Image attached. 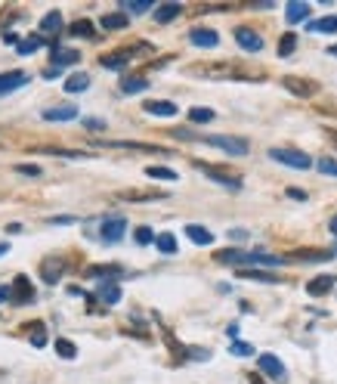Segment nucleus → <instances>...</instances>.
Here are the masks:
<instances>
[{
  "label": "nucleus",
  "instance_id": "1",
  "mask_svg": "<svg viewBox=\"0 0 337 384\" xmlns=\"http://www.w3.org/2000/svg\"><path fill=\"white\" fill-rule=\"evenodd\" d=\"M217 260L220 264H232V266H278L282 264V257L263 255V251H220Z\"/></svg>",
  "mask_w": 337,
  "mask_h": 384
},
{
  "label": "nucleus",
  "instance_id": "2",
  "mask_svg": "<svg viewBox=\"0 0 337 384\" xmlns=\"http://www.w3.org/2000/svg\"><path fill=\"white\" fill-rule=\"evenodd\" d=\"M202 140L207 143V146H217V149H223L226 155H235V158L248 155V149H250L245 136H223V134H214V136H202Z\"/></svg>",
  "mask_w": 337,
  "mask_h": 384
},
{
  "label": "nucleus",
  "instance_id": "3",
  "mask_svg": "<svg viewBox=\"0 0 337 384\" xmlns=\"http://www.w3.org/2000/svg\"><path fill=\"white\" fill-rule=\"evenodd\" d=\"M269 158L272 162H282L288 168H297V171H306L313 164V158L306 152H297V149H269Z\"/></svg>",
  "mask_w": 337,
  "mask_h": 384
},
{
  "label": "nucleus",
  "instance_id": "4",
  "mask_svg": "<svg viewBox=\"0 0 337 384\" xmlns=\"http://www.w3.org/2000/svg\"><path fill=\"white\" fill-rule=\"evenodd\" d=\"M257 366H260V372L269 375L272 381H278V384L288 381V369H285V363L278 357H272V353H260V357H257Z\"/></svg>",
  "mask_w": 337,
  "mask_h": 384
},
{
  "label": "nucleus",
  "instance_id": "5",
  "mask_svg": "<svg viewBox=\"0 0 337 384\" xmlns=\"http://www.w3.org/2000/svg\"><path fill=\"white\" fill-rule=\"evenodd\" d=\"M124 233H127V220H124V217H109V220H103V227H99V239H103L105 245L121 242Z\"/></svg>",
  "mask_w": 337,
  "mask_h": 384
},
{
  "label": "nucleus",
  "instance_id": "6",
  "mask_svg": "<svg viewBox=\"0 0 337 384\" xmlns=\"http://www.w3.org/2000/svg\"><path fill=\"white\" fill-rule=\"evenodd\" d=\"M195 168L202 171V173H207V177L214 180V183H223V186H229V190H239L241 186V180L235 177V173H223L220 168H214V164H204V162H195Z\"/></svg>",
  "mask_w": 337,
  "mask_h": 384
},
{
  "label": "nucleus",
  "instance_id": "7",
  "mask_svg": "<svg viewBox=\"0 0 337 384\" xmlns=\"http://www.w3.org/2000/svg\"><path fill=\"white\" fill-rule=\"evenodd\" d=\"M235 41H239V47L248 50V53H260L263 50V38L254 31V28H245V25L235 28Z\"/></svg>",
  "mask_w": 337,
  "mask_h": 384
},
{
  "label": "nucleus",
  "instance_id": "8",
  "mask_svg": "<svg viewBox=\"0 0 337 384\" xmlns=\"http://www.w3.org/2000/svg\"><path fill=\"white\" fill-rule=\"evenodd\" d=\"M10 288H13V304H31L34 301V285L28 282V276H16Z\"/></svg>",
  "mask_w": 337,
  "mask_h": 384
},
{
  "label": "nucleus",
  "instance_id": "9",
  "mask_svg": "<svg viewBox=\"0 0 337 384\" xmlns=\"http://www.w3.org/2000/svg\"><path fill=\"white\" fill-rule=\"evenodd\" d=\"M62 273H66V260L62 257H47L44 264H40V276H44V282H50V285L59 282Z\"/></svg>",
  "mask_w": 337,
  "mask_h": 384
},
{
  "label": "nucleus",
  "instance_id": "10",
  "mask_svg": "<svg viewBox=\"0 0 337 384\" xmlns=\"http://www.w3.org/2000/svg\"><path fill=\"white\" fill-rule=\"evenodd\" d=\"M149 115H155V118H174L177 112H180V106L170 103V99H152V103L142 106Z\"/></svg>",
  "mask_w": 337,
  "mask_h": 384
},
{
  "label": "nucleus",
  "instance_id": "11",
  "mask_svg": "<svg viewBox=\"0 0 337 384\" xmlns=\"http://www.w3.org/2000/svg\"><path fill=\"white\" fill-rule=\"evenodd\" d=\"M189 41L195 43V47H204V50H214L220 43V34L211 31V28H192L189 31Z\"/></svg>",
  "mask_w": 337,
  "mask_h": 384
},
{
  "label": "nucleus",
  "instance_id": "12",
  "mask_svg": "<svg viewBox=\"0 0 337 384\" xmlns=\"http://www.w3.org/2000/svg\"><path fill=\"white\" fill-rule=\"evenodd\" d=\"M28 84V75L25 71H10V75H0V97H6V93L19 90V87Z\"/></svg>",
  "mask_w": 337,
  "mask_h": 384
},
{
  "label": "nucleus",
  "instance_id": "13",
  "mask_svg": "<svg viewBox=\"0 0 337 384\" xmlns=\"http://www.w3.org/2000/svg\"><path fill=\"white\" fill-rule=\"evenodd\" d=\"M334 288V276H315L306 282V294H313V298H322V294H328Z\"/></svg>",
  "mask_w": 337,
  "mask_h": 384
},
{
  "label": "nucleus",
  "instance_id": "14",
  "mask_svg": "<svg viewBox=\"0 0 337 384\" xmlns=\"http://www.w3.org/2000/svg\"><path fill=\"white\" fill-rule=\"evenodd\" d=\"M77 118V106H53L44 112V121H71Z\"/></svg>",
  "mask_w": 337,
  "mask_h": 384
},
{
  "label": "nucleus",
  "instance_id": "15",
  "mask_svg": "<svg viewBox=\"0 0 337 384\" xmlns=\"http://www.w3.org/2000/svg\"><path fill=\"white\" fill-rule=\"evenodd\" d=\"M127 25H130V16H127L124 10H121V13H105V16H103L105 31H121V28H127Z\"/></svg>",
  "mask_w": 337,
  "mask_h": 384
},
{
  "label": "nucleus",
  "instance_id": "16",
  "mask_svg": "<svg viewBox=\"0 0 337 384\" xmlns=\"http://www.w3.org/2000/svg\"><path fill=\"white\" fill-rule=\"evenodd\" d=\"M50 59H53V69H62V65H75L77 59H81V53H77V50L59 47V50H53V53H50Z\"/></svg>",
  "mask_w": 337,
  "mask_h": 384
},
{
  "label": "nucleus",
  "instance_id": "17",
  "mask_svg": "<svg viewBox=\"0 0 337 384\" xmlns=\"http://www.w3.org/2000/svg\"><path fill=\"white\" fill-rule=\"evenodd\" d=\"M180 13H183V6H180V3H161V6H158V10L152 13V16H155L158 25H167V22H170V19H177Z\"/></svg>",
  "mask_w": 337,
  "mask_h": 384
},
{
  "label": "nucleus",
  "instance_id": "18",
  "mask_svg": "<svg viewBox=\"0 0 337 384\" xmlns=\"http://www.w3.org/2000/svg\"><path fill=\"white\" fill-rule=\"evenodd\" d=\"M130 59H133L130 50H118V53H112V56H103L99 65H103V69H124Z\"/></svg>",
  "mask_w": 337,
  "mask_h": 384
},
{
  "label": "nucleus",
  "instance_id": "19",
  "mask_svg": "<svg viewBox=\"0 0 337 384\" xmlns=\"http://www.w3.org/2000/svg\"><path fill=\"white\" fill-rule=\"evenodd\" d=\"M186 236H189L195 245H214V233L204 227H198V223H189V227H186Z\"/></svg>",
  "mask_w": 337,
  "mask_h": 384
},
{
  "label": "nucleus",
  "instance_id": "20",
  "mask_svg": "<svg viewBox=\"0 0 337 384\" xmlns=\"http://www.w3.org/2000/svg\"><path fill=\"white\" fill-rule=\"evenodd\" d=\"M285 16H288L291 25H294V22L310 19V3H300V0H291V3H288V10H285Z\"/></svg>",
  "mask_w": 337,
  "mask_h": 384
},
{
  "label": "nucleus",
  "instance_id": "21",
  "mask_svg": "<svg viewBox=\"0 0 337 384\" xmlns=\"http://www.w3.org/2000/svg\"><path fill=\"white\" fill-rule=\"evenodd\" d=\"M285 87H288L291 93H297V97H313V93H315V84H310V81H297L294 75L285 78Z\"/></svg>",
  "mask_w": 337,
  "mask_h": 384
},
{
  "label": "nucleus",
  "instance_id": "22",
  "mask_svg": "<svg viewBox=\"0 0 337 384\" xmlns=\"http://www.w3.org/2000/svg\"><path fill=\"white\" fill-rule=\"evenodd\" d=\"M142 90H149V78H140V75L121 78V93H142Z\"/></svg>",
  "mask_w": 337,
  "mask_h": 384
},
{
  "label": "nucleus",
  "instance_id": "23",
  "mask_svg": "<svg viewBox=\"0 0 337 384\" xmlns=\"http://www.w3.org/2000/svg\"><path fill=\"white\" fill-rule=\"evenodd\" d=\"M40 31H44V34H59L62 31V13L59 10L47 13L44 22H40Z\"/></svg>",
  "mask_w": 337,
  "mask_h": 384
},
{
  "label": "nucleus",
  "instance_id": "24",
  "mask_svg": "<svg viewBox=\"0 0 337 384\" xmlns=\"http://www.w3.org/2000/svg\"><path fill=\"white\" fill-rule=\"evenodd\" d=\"M155 248L161 251V255H177V236L174 233H161V236H155Z\"/></svg>",
  "mask_w": 337,
  "mask_h": 384
},
{
  "label": "nucleus",
  "instance_id": "25",
  "mask_svg": "<svg viewBox=\"0 0 337 384\" xmlns=\"http://www.w3.org/2000/svg\"><path fill=\"white\" fill-rule=\"evenodd\" d=\"M310 31H319V34H337V16H325V19L310 22Z\"/></svg>",
  "mask_w": 337,
  "mask_h": 384
},
{
  "label": "nucleus",
  "instance_id": "26",
  "mask_svg": "<svg viewBox=\"0 0 337 384\" xmlns=\"http://www.w3.org/2000/svg\"><path fill=\"white\" fill-rule=\"evenodd\" d=\"M90 87V75H84V71H77V75H71L66 81V90L68 93H84Z\"/></svg>",
  "mask_w": 337,
  "mask_h": 384
},
{
  "label": "nucleus",
  "instance_id": "27",
  "mask_svg": "<svg viewBox=\"0 0 337 384\" xmlns=\"http://www.w3.org/2000/svg\"><path fill=\"white\" fill-rule=\"evenodd\" d=\"M40 47H44V38H40V34H31V38H25V41H19V53H22V56H31L34 53V50H40Z\"/></svg>",
  "mask_w": 337,
  "mask_h": 384
},
{
  "label": "nucleus",
  "instance_id": "28",
  "mask_svg": "<svg viewBox=\"0 0 337 384\" xmlns=\"http://www.w3.org/2000/svg\"><path fill=\"white\" fill-rule=\"evenodd\" d=\"M99 301H105V304H118V301H121V288L114 285V282H105V285L99 288Z\"/></svg>",
  "mask_w": 337,
  "mask_h": 384
},
{
  "label": "nucleus",
  "instance_id": "29",
  "mask_svg": "<svg viewBox=\"0 0 337 384\" xmlns=\"http://www.w3.org/2000/svg\"><path fill=\"white\" fill-rule=\"evenodd\" d=\"M294 47H297V34H294V31L282 34V41H278V56H291Z\"/></svg>",
  "mask_w": 337,
  "mask_h": 384
},
{
  "label": "nucleus",
  "instance_id": "30",
  "mask_svg": "<svg viewBox=\"0 0 337 384\" xmlns=\"http://www.w3.org/2000/svg\"><path fill=\"white\" fill-rule=\"evenodd\" d=\"M68 31H71V34H75V38H93V34H96V31H93V22H87V19L75 22V25H71V28H68Z\"/></svg>",
  "mask_w": 337,
  "mask_h": 384
},
{
  "label": "nucleus",
  "instance_id": "31",
  "mask_svg": "<svg viewBox=\"0 0 337 384\" xmlns=\"http://www.w3.org/2000/svg\"><path fill=\"white\" fill-rule=\"evenodd\" d=\"M31 344L38 347H47V329H44V322H31Z\"/></svg>",
  "mask_w": 337,
  "mask_h": 384
},
{
  "label": "nucleus",
  "instance_id": "32",
  "mask_svg": "<svg viewBox=\"0 0 337 384\" xmlns=\"http://www.w3.org/2000/svg\"><path fill=\"white\" fill-rule=\"evenodd\" d=\"M241 279H254V282H278V276H272L267 270H241Z\"/></svg>",
  "mask_w": 337,
  "mask_h": 384
},
{
  "label": "nucleus",
  "instance_id": "33",
  "mask_svg": "<svg viewBox=\"0 0 337 384\" xmlns=\"http://www.w3.org/2000/svg\"><path fill=\"white\" fill-rule=\"evenodd\" d=\"M146 177H152V180H164V183H174V180H177V171H170V168H149V171H146Z\"/></svg>",
  "mask_w": 337,
  "mask_h": 384
},
{
  "label": "nucleus",
  "instance_id": "34",
  "mask_svg": "<svg viewBox=\"0 0 337 384\" xmlns=\"http://www.w3.org/2000/svg\"><path fill=\"white\" fill-rule=\"evenodd\" d=\"M56 353H59L62 360H75L77 357V347L71 344V341H66V338H59V341H56Z\"/></svg>",
  "mask_w": 337,
  "mask_h": 384
},
{
  "label": "nucleus",
  "instance_id": "35",
  "mask_svg": "<svg viewBox=\"0 0 337 384\" xmlns=\"http://www.w3.org/2000/svg\"><path fill=\"white\" fill-rule=\"evenodd\" d=\"M152 10V0H127L124 13H149Z\"/></svg>",
  "mask_w": 337,
  "mask_h": 384
},
{
  "label": "nucleus",
  "instance_id": "36",
  "mask_svg": "<svg viewBox=\"0 0 337 384\" xmlns=\"http://www.w3.org/2000/svg\"><path fill=\"white\" fill-rule=\"evenodd\" d=\"M189 121H195V125H207V121H214V112H211V108H192Z\"/></svg>",
  "mask_w": 337,
  "mask_h": 384
},
{
  "label": "nucleus",
  "instance_id": "37",
  "mask_svg": "<svg viewBox=\"0 0 337 384\" xmlns=\"http://www.w3.org/2000/svg\"><path fill=\"white\" fill-rule=\"evenodd\" d=\"M325 177H337V158H319V164H315Z\"/></svg>",
  "mask_w": 337,
  "mask_h": 384
},
{
  "label": "nucleus",
  "instance_id": "38",
  "mask_svg": "<svg viewBox=\"0 0 337 384\" xmlns=\"http://www.w3.org/2000/svg\"><path fill=\"white\" fill-rule=\"evenodd\" d=\"M112 273H121V266H90L87 276L93 279H103V276H112Z\"/></svg>",
  "mask_w": 337,
  "mask_h": 384
},
{
  "label": "nucleus",
  "instance_id": "39",
  "mask_svg": "<svg viewBox=\"0 0 337 384\" xmlns=\"http://www.w3.org/2000/svg\"><path fill=\"white\" fill-rule=\"evenodd\" d=\"M133 239H136V245H149V242H155V233H152L149 227H140V229L133 233Z\"/></svg>",
  "mask_w": 337,
  "mask_h": 384
},
{
  "label": "nucleus",
  "instance_id": "40",
  "mask_svg": "<svg viewBox=\"0 0 337 384\" xmlns=\"http://www.w3.org/2000/svg\"><path fill=\"white\" fill-rule=\"evenodd\" d=\"M232 353H235V357H250V353H254V347L245 344V341H232Z\"/></svg>",
  "mask_w": 337,
  "mask_h": 384
},
{
  "label": "nucleus",
  "instance_id": "41",
  "mask_svg": "<svg viewBox=\"0 0 337 384\" xmlns=\"http://www.w3.org/2000/svg\"><path fill=\"white\" fill-rule=\"evenodd\" d=\"M16 171L25 173V177H40V173H44V171L38 168V164H16Z\"/></svg>",
  "mask_w": 337,
  "mask_h": 384
},
{
  "label": "nucleus",
  "instance_id": "42",
  "mask_svg": "<svg viewBox=\"0 0 337 384\" xmlns=\"http://www.w3.org/2000/svg\"><path fill=\"white\" fill-rule=\"evenodd\" d=\"M3 301H13V288L10 285H0V304Z\"/></svg>",
  "mask_w": 337,
  "mask_h": 384
},
{
  "label": "nucleus",
  "instance_id": "43",
  "mask_svg": "<svg viewBox=\"0 0 337 384\" xmlns=\"http://www.w3.org/2000/svg\"><path fill=\"white\" fill-rule=\"evenodd\" d=\"M87 127H90V130H105V121H99V118H87Z\"/></svg>",
  "mask_w": 337,
  "mask_h": 384
},
{
  "label": "nucleus",
  "instance_id": "44",
  "mask_svg": "<svg viewBox=\"0 0 337 384\" xmlns=\"http://www.w3.org/2000/svg\"><path fill=\"white\" fill-rule=\"evenodd\" d=\"M288 195H291V199H297V201H306V192L304 190H294V186L288 190Z\"/></svg>",
  "mask_w": 337,
  "mask_h": 384
},
{
  "label": "nucleus",
  "instance_id": "45",
  "mask_svg": "<svg viewBox=\"0 0 337 384\" xmlns=\"http://www.w3.org/2000/svg\"><path fill=\"white\" fill-rule=\"evenodd\" d=\"M3 43H16V47H19V38L10 31V34H3Z\"/></svg>",
  "mask_w": 337,
  "mask_h": 384
},
{
  "label": "nucleus",
  "instance_id": "46",
  "mask_svg": "<svg viewBox=\"0 0 337 384\" xmlns=\"http://www.w3.org/2000/svg\"><path fill=\"white\" fill-rule=\"evenodd\" d=\"M328 229H331V233L337 236V217H331V223H328Z\"/></svg>",
  "mask_w": 337,
  "mask_h": 384
},
{
  "label": "nucleus",
  "instance_id": "47",
  "mask_svg": "<svg viewBox=\"0 0 337 384\" xmlns=\"http://www.w3.org/2000/svg\"><path fill=\"white\" fill-rule=\"evenodd\" d=\"M6 251H10V245H6V242H0V257H3Z\"/></svg>",
  "mask_w": 337,
  "mask_h": 384
},
{
  "label": "nucleus",
  "instance_id": "48",
  "mask_svg": "<svg viewBox=\"0 0 337 384\" xmlns=\"http://www.w3.org/2000/svg\"><path fill=\"white\" fill-rule=\"evenodd\" d=\"M250 384H263V381H260V375H250Z\"/></svg>",
  "mask_w": 337,
  "mask_h": 384
},
{
  "label": "nucleus",
  "instance_id": "49",
  "mask_svg": "<svg viewBox=\"0 0 337 384\" xmlns=\"http://www.w3.org/2000/svg\"><path fill=\"white\" fill-rule=\"evenodd\" d=\"M328 53H331V56H337V43H334V47H331V50H328Z\"/></svg>",
  "mask_w": 337,
  "mask_h": 384
},
{
  "label": "nucleus",
  "instance_id": "50",
  "mask_svg": "<svg viewBox=\"0 0 337 384\" xmlns=\"http://www.w3.org/2000/svg\"><path fill=\"white\" fill-rule=\"evenodd\" d=\"M334 251H337V248H334Z\"/></svg>",
  "mask_w": 337,
  "mask_h": 384
}]
</instances>
